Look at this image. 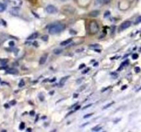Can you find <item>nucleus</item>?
<instances>
[{
    "mask_svg": "<svg viewBox=\"0 0 141 132\" xmlns=\"http://www.w3.org/2000/svg\"><path fill=\"white\" fill-rule=\"evenodd\" d=\"M65 28V24H62V23H55V24H52L49 27L48 32L51 35H54V34L62 32L63 30H64Z\"/></svg>",
    "mask_w": 141,
    "mask_h": 132,
    "instance_id": "1",
    "label": "nucleus"
},
{
    "mask_svg": "<svg viewBox=\"0 0 141 132\" xmlns=\"http://www.w3.org/2000/svg\"><path fill=\"white\" fill-rule=\"evenodd\" d=\"M99 30V26L96 21H91L88 24V32L90 35H95Z\"/></svg>",
    "mask_w": 141,
    "mask_h": 132,
    "instance_id": "2",
    "label": "nucleus"
},
{
    "mask_svg": "<svg viewBox=\"0 0 141 132\" xmlns=\"http://www.w3.org/2000/svg\"><path fill=\"white\" fill-rule=\"evenodd\" d=\"M63 10L65 13L68 14V15H72L75 12V8H73L72 6L70 5H66L63 7Z\"/></svg>",
    "mask_w": 141,
    "mask_h": 132,
    "instance_id": "3",
    "label": "nucleus"
},
{
    "mask_svg": "<svg viewBox=\"0 0 141 132\" xmlns=\"http://www.w3.org/2000/svg\"><path fill=\"white\" fill-rule=\"evenodd\" d=\"M130 4H131V3H129V1H127V0L122 1L121 2L119 3V8L122 10H125L129 8Z\"/></svg>",
    "mask_w": 141,
    "mask_h": 132,
    "instance_id": "4",
    "label": "nucleus"
},
{
    "mask_svg": "<svg viewBox=\"0 0 141 132\" xmlns=\"http://www.w3.org/2000/svg\"><path fill=\"white\" fill-rule=\"evenodd\" d=\"M132 25V22L129 21H125L124 22H123L121 25L120 26V28H119V31H123L125 29L128 28Z\"/></svg>",
    "mask_w": 141,
    "mask_h": 132,
    "instance_id": "5",
    "label": "nucleus"
},
{
    "mask_svg": "<svg viewBox=\"0 0 141 132\" xmlns=\"http://www.w3.org/2000/svg\"><path fill=\"white\" fill-rule=\"evenodd\" d=\"M45 10H46V12L49 14H54L57 12V8L53 5H48L46 7Z\"/></svg>",
    "mask_w": 141,
    "mask_h": 132,
    "instance_id": "6",
    "label": "nucleus"
},
{
    "mask_svg": "<svg viewBox=\"0 0 141 132\" xmlns=\"http://www.w3.org/2000/svg\"><path fill=\"white\" fill-rule=\"evenodd\" d=\"M10 13L12 15H14V16H17L19 13V8H17V7L12 8L10 10Z\"/></svg>",
    "mask_w": 141,
    "mask_h": 132,
    "instance_id": "7",
    "label": "nucleus"
},
{
    "mask_svg": "<svg viewBox=\"0 0 141 132\" xmlns=\"http://www.w3.org/2000/svg\"><path fill=\"white\" fill-rule=\"evenodd\" d=\"M100 14V11L99 10H93V11H91V12L89 13V17H97L98 15H99Z\"/></svg>",
    "mask_w": 141,
    "mask_h": 132,
    "instance_id": "8",
    "label": "nucleus"
},
{
    "mask_svg": "<svg viewBox=\"0 0 141 132\" xmlns=\"http://www.w3.org/2000/svg\"><path fill=\"white\" fill-rule=\"evenodd\" d=\"M47 58H48V54H45L43 56L41 57L40 60H39V64L40 65H44L46 62L47 60Z\"/></svg>",
    "mask_w": 141,
    "mask_h": 132,
    "instance_id": "9",
    "label": "nucleus"
},
{
    "mask_svg": "<svg viewBox=\"0 0 141 132\" xmlns=\"http://www.w3.org/2000/svg\"><path fill=\"white\" fill-rule=\"evenodd\" d=\"M39 36V33L38 32H34L32 33V35H30V36L27 38L28 40H34V39H36V38Z\"/></svg>",
    "mask_w": 141,
    "mask_h": 132,
    "instance_id": "10",
    "label": "nucleus"
},
{
    "mask_svg": "<svg viewBox=\"0 0 141 132\" xmlns=\"http://www.w3.org/2000/svg\"><path fill=\"white\" fill-rule=\"evenodd\" d=\"M6 72L8 74H18V70L15 68H10L6 70Z\"/></svg>",
    "mask_w": 141,
    "mask_h": 132,
    "instance_id": "11",
    "label": "nucleus"
},
{
    "mask_svg": "<svg viewBox=\"0 0 141 132\" xmlns=\"http://www.w3.org/2000/svg\"><path fill=\"white\" fill-rule=\"evenodd\" d=\"M69 77H70V76H64V77H63V78L61 79L60 81H59V85H60L61 86H63L65 84V83L66 82V80L68 79Z\"/></svg>",
    "mask_w": 141,
    "mask_h": 132,
    "instance_id": "12",
    "label": "nucleus"
},
{
    "mask_svg": "<svg viewBox=\"0 0 141 132\" xmlns=\"http://www.w3.org/2000/svg\"><path fill=\"white\" fill-rule=\"evenodd\" d=\"M72 39H67V40L63 41H62L61 43V45H62V46H65V45H68V44H70L71 42H72Z\"/></svg>",
    "mask_w": 141,
    "mask_h": 132,
    "instance_id": "13",
    "label": "nucleus"
},
{
    "mask_svg": "<svg viewBox=\"0 0 141 132\" xmlns=\"http://www.w3.org/2000/svg\"><path fill=\"white\" fill-rule=\"evenodd\" d=\"M6 9V5L3 3H0V12H4Z\"/></svg>",
    "mask_w": 141,
    "mask_h": 132,
    "instance_id": "14",
    "label": "nucleus"
},
{
    "mask_svg": "<svg viewBox=\"0 0 141 132\" xmlns=\"http://www.w3.org/2000/svg\"><path fill=\"white\" fill-rule=\"evenodd\" d=\"M62 52H63V50H62L61 49H55V50L53 51V52H54L55 54H57V55H58V54H60Z\"/></svg>",
    "mask_w": 141,
    "mask_h": 132,
    "instance_id": "15",
    "label": "nucleus"
},
{
    "mask_svg": "<svg viewBox=\"0 0 141 132\" xmlns=\"http://www.w3.org/2000/svg\"><path fill=\"white\" fill-rule=\"evenodd\" d=\"M128 64H129V60H126L125 61H124L122 64H121V67H120V68L118 69V70H121V69H122V68H123V67H124L125 65H128Z\"/></svg>",
    "mask_w": 141,
    "mask_h": 132,
    "instance_id": "16",
    "label": "nucleus"
},
{
    "mask_svg": "<svg viewBox=\"0 0 141 132\" xmlns=\"http://www.w3.org/2000/svg\"><path fill=\"white\" fill-rule=\"evenodd\" d=\"M101 127L100 126H96L95 127H94V128L92 129V130L94 131V132H98L99 130H101Z\"/></svg>",
    "mask_w": 141,
    "mask_h": 132,
    "instance_id": "17",
    "label": "nucleus"
},
{
    "mask_svg": "<svg viewBox=\"0 0 141 132\" xmlns=\"http://www.w3.org/2000/svg\"><path fill=\"white\" fill-rule=\"evenodd\" d=\"M99 45L98 44H92V45H89V48H98Z\"/></svg>",
    "mask_w": 141,
    "mask_h": 132,
    "instance_id": "18",
    "label": "nucleus"
},
{
    "mask_svg": "<svg viewBox=\"0 0 141 132\" xmlns=\"http://www.w3.org/2000/svg\"><path fill=\"white\" fill-rule=\"evenodd\" d=\"M24 85H25L24 80H21L20 82H19V88H22V87H24Z\"/></svg>",
    "mask_w": 141,
    "mask_h": 132,
    "instance_id": "19",
    "label": "nucleus"
},
{
    "mask_svg": "<svg viewBox=\"0 0 141 132\" xmlns=\"http://www.w3.org/2000/svg\"><path fill=\"white\" fill-rule=\"evenodd\" d=\"M41 39L44 41H47L48 40V35H44V36L41 37Z\"/></svg>",
    "mask_w": 141,
    "mask_h": 132,
    "instance_id": "20",
    "label": "nucleus"
},
{
    "mask_svg": "<svg viewBox=\"0 0 141 132\" xmlns=\"http://www.w3.org/2000/svg\"><path fill=\"white\" fill-rule=\"evenodd\" d=\"M8 62V59H3V60H0V63L1 65H5Z\"/></svg>",
    "mask_w": 141,
    "mask_h": 132,
    "instance_id": "21",
    "label": "nucleus"
},
{
    "mask_svg": "<svg viewBox=\"0 0 141 132\" xmlns=\"http://www.w3.org/2000/svg\"><path fill=\"white\" fill-rule=\"evenodd\" d=\"M25 128V123H21L19 125V129L21 130H23Z\"/></svg>",
    "mask_w": 141,
    "mask_h": 132,
    "instance_id": "22",
    "label": "nucleus"
},
{
    "mask_svg": "<svg viewBox=\"0 0 141 132\" xmlns=\"http://www.w3.org/2000/svg\"><path fill=\"white\" fill-rule=\"evenodd\" d=\"M109 15H110V12L108 11V10H107V11L104 13V17H105V18L107 17H109Z\"/></svg>",
    "mask_w": 141,
    "mask_h": 132,
    "instance_id": "23",
    "label": "nucleus"
},
{
    "mask_svg": "<svg viewBox=\"0 0 141 132\" xmlns=\"http://www.w3.org/2000/svg\"><path fill=\"white\" fill-rule=\"evenodd\" d=\"M138 58V55L137 54H133V55H132V59H133V60L137 59Z\"/></svg>",
    "mask_w": 141,
    "mask_h": 132,
    "instance_id": "24",
    "label": "nucleus"
},
{
    "mask_svg": "<svg viewBox=\"0 0 141 132\" xmlns=\"http://www.w3.org/2000/svg\"><path fill=\"white\" fill-rule=\"evenodd\" d=\"M141 16L138 17L136 20V24H138V23H141Z\"/></svg>",
    "mask_w": 141,
    "mask_h": 132,
    "instance_id": "25",
    "label": "nucleus"
},
{
    "mask_svg": "<svg viewBox=\"0 0 141 132\" xmlns=\"http://www.w3.org/2000/svg\"><path fill=\"white\" fill-rule=\"evenodd\" d=\"M113 103H114V102H112V103H108V104L107 105H105V107H103V109H107V107H110V106H111V105H112Z\"/></svg>",
    "mask_w": 141,
    "mask_h": 132,
    "instance_id": "26",
    "label": "nucleus"
},
{
    "mask_svg": "<svg viewBox=\"0 0 141 132\" xmlns=\"http://www.w3.org/2000/svg\"><path fill=\"white\" fill-rule=\"evenodd\" d=\"M134 70H135V72H136V73L141 72V68H139V67H136V68H134Z\"/></svg>",
    "mask_w": 141,
    "mask_h": 132,
    "instance_id": "27",
    "label": "nucleus"
},
{
    "mask_svg": "<svg viewBox=\"0 0 141 132\" xmlns=\"http://www.w3.org/2000/svg\"><path fill=\"white\" fill-rule=\"evenodd\" d=\"M111 1H112V0H103V3L104 4H109Z\"/></svg>",
    "mask_w": 141,
    "mask_h": 132,
    "instance_id": "28",
    "label": "nucleus"
},
{
    "mask_svg": "<svg viewBox=\"0 0 141 132\" xmlns=\"http://www.w3.org/2000/svg\"><path fill=\"white\" fill-rule=\"evenodd\" d=\"M101 0H97L96 1V3H95V5L96 6H98V5H101Z\"/></svg>",
    "mask_w": 141,
    "mask_h": 132,
    "instance_id": "29",
    "label": "nucleus"
},
{
    "mask_svg": "<svg viewBox=\"0 0 141 132\" xmlns=\"http://www.w3.org/2000/svg\"><path fill=\"white\" fill-rule=\"evenodd\" d=\"M70 34H72V35H77V32L75 31V30H70Z\"/></svg>",
    "mask_w": 141,
    "mask_h": 132,
    "instance_id": "30",
    "label": "nucleus"
},
{
    "mask_svg": "<svg viewBox=\"0 0 141 132\" xmlns=\"http://www.w3.org/2000/svg\"><path fill=\"white\" fill-rule=\"evenodd\" d=\"M92 115V114H86L85 116L83 117L84 118H89V117H90V116Z\"/></svg>",
    "mask_w": 141,
    "mask_h": 132,
    "instance_id": "31",
    "label": "nucleus"
},
{
    "mask_svg": "<svg viewBox=\"0 0 141 132\" xmlns=\"http://www.w3.org/2000/svg\"><path fill=\"white\" fill-rule=\"evenodd\" d=\"M10 104L11 105H15L16 104V101H15V100H12V101L10 103Z\"/></svg>",
    "mask_w": 141,
    "mask_h": 132,
    "instance_id": "32",
    "label": "nucleus"
},
{
    "mask_svg": "<svg viewBox=\"0 0 141 132\" xmlns=\"http://www.w3.org/2000/svg\"><path fill=\"white\" fill-rule=\"evenodd\" d=\"M84 50V49L83 48H81V49H79V50H77L76 52H83Z\"/></svg>",
    "mask_w": 141,
    "mask_h": 132,
    "instance_id": "33",
    "label": "nucleus"
},
{
    "mask_svg": "<svg viewBox=\"0 0 141 132\" xmlns=\"http://www.w3.org/2000/svg\"><path fill=\"white\" fill-rule=\"evenodd\" d=\"M89 70V68H88V69H86L85 70H84V71L82 72V73H83V74H86L87 72H88Z\"/></svg>",
    "mask_w": 141,
    "mask_h": 132,
    "instance_id": "34",
    "label": "nucleus"
},
{
    "mask_svg": "<svg viewBox=\"0 0 141 132\" xmlns=\"http://www.w3.org/2000/svg\"><path fill=\"white\" fill-rule=\"evenodd\" d=\"M9 45H10V46H13V45H15L14 41H10V42H9Z\"/></svg>",
    "mask_w": 141,
    "mask_h": 132,
    "instance_id": "35",
    "label": "nucleus"
},
{
    "mask_svg": "<svg viewBox=\"0 0 141 132\" xmlns=\"http://www.w3.org/2000/svg\"><path fill=\"white\" fill-rule=\"evenodd\" d=\"M127 88V85H123V86L122 87V88H121V89H122V90H124V89H125Z\"/></svg>",
    "mask_w": 141,
    "mask_h": 132,
    "instance_id": "36",
    "label": "nucleus"
},
{
    "mask_svg": "<svg viewBox=\"0 0 141 132\" xmlns=\"http://www.w3.org/2000/svg\"><path fill=\"white\" fill-rule=\"evenodd\" d=\"M30 116H34L35 115V112L34 111H31V112H30Z\"/></svg>",
    "mask_w": 141,
    "mask_h": 132,
    "instance_id": "37",
    "label": "nucleus"
},
{
    "mask_svg": "<svg viewBox=\"0 0 141 132\" xmlns=\"http://www.w3.org/2000/svg\"><path fill=\"white\" fill-rule=\"evenodd\" d=\"M92 105V104H89V105H87V106H85V107H84L83 108V109H86V108H88V107H90Z\"/></svg>",
    "mask_w": 141,
    "mask_h": 132,
    "instance_id": "38",
    "label": "nucleus"
},
{
    "mask_svg": "<svg viewBox=\"0 0 141 132\" xmlns=\"http://www.w3.org/2000/svg\"><path fill=\"white\" fill-rule=\"evenodd\" d=\"M85 65V64H81V65H80V67H79V69H81V68H84Z\"/></svg>",
    "mask_w": 141,
    "mask_h": 132,
    "instance_id": "39",
    "label": "nucleus"
},
{
    "mask_svg": "<svg viewBox=\"0 0 141 132\" xmlns=\"http://www.w3.org/2000/svg\"><path fill=\"white\" fill-rule=\"evenodd\" d=\"M127 1H129V3H132V2L133 1V0H127Z\"/></svg>",
    "mask_w": 141,
    "mask_h": 132,
    "instance_id": "40",
    "label": "nucleus"
},
{
    "mask_svg": "<svg viewBox=\"0 0 141 132\" xmlns=\"http://www.w3.org/2000/svg\"><path fill=\"white\" fill-rule=\"evenodd\" d=\"M79 108H80V106H78L77 107H76V108H75V111H77V110H78V109H79Z\"/></svg>",
    "mask_w": 141,
    "mask_h": 132,
    "instance_id": "41",
    "label": "nucleus"
},
{
    "mask_svg": "<svg viewBox=\"0 0 141 132\" xmlns=\"http://www.w3.org/2000/svg\"><path fill=\"white\" fill-rule=\"evenodd\" d=\"M27 131H28V132H30V131H31V129H27Z\"/></svg>",
    "mask_w": 141,
    "mask_h": 132,
    "instance_id": "42",
    "label": "nucleus"
},
{
    "mask_svg": "<svg viewBox=\"0 0 141 132\" xmlns=\"http://www.w3.org/2000/svg\"><path fill=\"white\" fill-rule=\"evenodd\" d=\"M77 96H78V95H76V94H74V97H77Z\"/></svg>",
    "mask_w": 141,
    "mask_h": 132,
    "instance_id": "43",
    "label": "nucleus"
},
{
    "mask_svg": "<svg viewBox=\"0 0 141 132\" xmlns=\"http://www.w3.org/2000/svg\"><path fill=\"white\" fill-rule=\"evenodd\" d=\"M140 90H141V87L140 88H139L138 89V91H140Z\"/></svg>",
    "mask_w": 141,
    "mask_h": 132,
    "instance_id": "44",
    "label": "nucleus"
},
{
    "mask_svg": "<svg viewBox=\"0 0 141 132\" xmlns=\"http://www.w3.org/2000/svg\"><path fill=\"white\" fill-rule=\"evenodd\" d=\"M98 65V63H95V64H94V66H96V65Z\"/></svg>",
    "mask_w": 141,
    "mask_h": 132,
    "instance_id": "45",
    "label": "nucleus"
},
{
    "mask_svg": "<svg viewBox=\"0 0 141 132\" xmlns=\"http://www.w3.org/2000/svg\"><path fill=\"white\" fill-rule=\"evenodd\" d=\"M62 1H67V0H61Z\"/></svg>",
    "mask_w": 141,
    "mask_h": 132,
    "instance_id": "46",
    "label": "nucleus"
},
{
    "mask_svg": "<svg viewBox=\"0 0 141 132\" xmlns=\"http://www.w3.org/2000/svg\"><path fill=\"white\" fill-rule=\"evenodd\" d=\"M29 1H32V0H29Z\"/></svg>",
    "mask_w": 141,
    "mask_h": 132,
    "instance_id": "47",
    "label": "nucleus"
}]
</instances>
